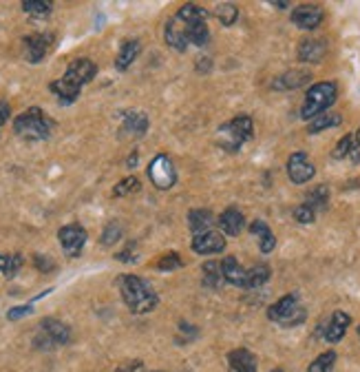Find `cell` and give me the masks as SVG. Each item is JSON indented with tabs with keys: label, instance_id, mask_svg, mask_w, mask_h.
<instances>
[{
	"label": "cell",
	"instance_id": "32",
	"mask_svg": "<svg viewBox=\"0 0 360 372\" xmlns=\"http://www.w3.org/2000/svg\"><path fill=\"white\" fill-rule=\"evenodd\" d=\"M334 364H336V352L334 350H327L323 355H318L314 362L307 368V372H331L334 370Z\"/></svg>",
	"mask_w": 360,
	"mask_h": 372
},
{
	"label": "cell",
	"instance_id": "35",
	"mask_svg": "<svg viewBox=\"0 0 360 372\" xmlns=\"http://www.w3.org/2000/svg\"><path fill=\"white\" fill-rule=\"evenodd\" d=\"M51 7L54 3H49V0H24L22 3V9L27 11L31 16H49L51 14Z\"/></svg>",
	"mask_w": 360,
	"mask_h": 372
},
{
	"label": "cell",
	"instance_id": "41",
	"mask_svg": "<svg viewBox=\"0 0 360 372\" xmlns=\"http://www.w3.org/2000/svg\"><path fill=\"white\" fill-rule=\"evenodd\" d=\"M33 264L38 271H42V273H51V271H56V262L49 258V255H33Z\"/></svg>",
	"mask_w": 360,
	"mask_h": 372
},
{
	"label": "cell",
	"instance_id": "19",
	"mask_svg": "<svg viewBox=\"0 0 360 372\" xmlns=\"http://www.w3.org/2000/svg\"><path fill=\"white\" fill-rule=\"evenodd\" d=\"M230 372H256V359L250 350L239 348L228 355Z\"/></svg>",
	"mask_w": 360,
	"mask_h": 372
},
{
	"label": "cell",
	"instance_id": "3",
	"mask_svg": "<svg viewBox=\"0 0 360 372\" xmlns=\"http://www.w3.org/2000/svg\"><path fill=\"white\" fill-rule=\"evenodd\" d=\"M54 126H56L54 120L38 107L22 111L14 120V131L24 140H47L51 131H54Z\"/></svg>",
	"mask_w": 360,
	"mask_h": 372
},
{
	"label": "cell",
	"instance_id": "7",
	"mask_svg": "<svg viewBox=\"0 0 360 372\" xmlns=\"http://www.w3.org/2000/svg\"><path fill=\"white\" fill-rule=\"evenodd\" d=\"M58 239H60V246H62L64 255L75 260V258H80V253H82L84 244L88 239V233H86V228L80 226V224H67L58 230Z\"/></svg>",
	"mask_w": 360,
	"mask_h": 372
},
{
	"label": "cell",
	"instance_id": "28",
	"mask_svg": "<svg viewBox=\"0 0 360 372\" xmlns=\"http://www.w3.org/2000/svg\"><path fill=\"white\" fill-rule=\"evenodd\" d=\"M305 204H307V207H310L312 211H323V209H327V204H329V188H327L325 184H318L316 188H312L310 193H307Z\"/></svg>",
	"mask_w": 360,
	"mask_h": 372
},
{
	"label": "cell",
	"instance_id": "4",
	"mask_svg": "<svg viewBox=\"0 0 360 372\" xmlns=\"http://www.w3.org/2000/svg\"><path fill=\"white\" fill-rule=\"evenodd\" d=\"M267 317L276 322L283 328H292V326H299L305 322V308L301 306V297L297 292H290L285 297H281L276 304H272L267 308Z\"/></svg>",
	"mask_w": 360,
	"mask_h": 372
},
{
	"label": "cell",
	"instance_id": "9",
	"mask_svg": "<svg viewBox=\"0 0 360 372\" xmlns=\"http://www.w3.org/2000/svg\"><path fill=\"white\" fill-rule=\"evenodd\" d=\"M97 73V67L93 60L88 58H75L71 65L67 67V71H64L62 78L67 80L69 84H73L75 89H82L84 84H88Z\"/></svg>",
	"mask_w": 360,
	"mask_h": 372
},
{
	"label": "cell",
	"instance_id": "1",
	"mask_svg": "<svg viewBox=\"0 0 360 372\" xmlns=\"http://www.w3.org/2000/svg\"><path fill=\"white\" fill-rule=\"evenodd\" d=\"M118 286L122 292V299L128 306V311L133 315H146L157 308V292L152 290V286L146 279H141L137 275H122L118 279Z\"/></svg>",
	"mask_w": 360,
	"mask_h": 372
},
{
	"label": "cell",
	"instance_id": "43",
	"mask_svg": "<svg viewBox=\"0 0 360 372\" xmlns=\"http://www.w3.org/2000/svg\"><path fill=\"white\" fill-rule=\"evenodd\" d=\"M350 160L354 164L360 162V129H356L354 133V140H352V151H350Z\"/></svg>",
	"mask_w": 360,
	"mask_h": 372
},
{
	"label": "cell",
	"instance_id": "31",
	"mask_svg": "<svg viewBox=\"0 0 360 372\" xmlns=\"http://www.w3.org/2000/svg\"><path fill=\"white\" fill-rule=\"evenodd\" d=\"M224 275H221V264L217 262H208L203 264V284L208 288H219L224 284Z\"/></svg>",
	"mask_w": 360,
	"mask_h": 372
},
{
	"label": "cell",
	"instance_id": "22",
	"mask_svg": "<svg viewBox=\"0 0 360 372\" xmlns=\"http://www.w3.org/2000/svg\"><path fill=\"white\" fill-rule=\"evenodd\" d=\"M49 89H51V94L58 98L60 105H73V102L80 98V91H82V89H75L73 84H69L64 78L54 80V82L49 84Z\"/></svg>",
	"mask_w": 360,
	"mask_h": 372
},
{
	"label": "cell",
	"instance_id": "13",
	"mask_svg": "<svg viewBox=\"0 0 360 372\" xmlns=\"http://www.w3.org/2000/svg\"><path fill=\"white\" fill-rule=\"evenodd\" d=\"M224 248H226V239L217 230H208V233L192 237V251L199 255H217V253H224Z\"/></svg>",
	"mask_w": 360,
	"mask_h": 372
},
{
	"label": "cell",
	"instance_id": "45",
	"mask_svg": "<svg viewBox=\"0 0 360 372\" xmlns=\"http://www.w3.org/2000/svg\"><path fill=\"white\" fill-rule=\"evenodd\" d=\"M9 115H11V109H9V105H7V102H0V126H3V124H7Z\"/></svg>",
	"mask_w": 360,
	"mask_h": 372
},
{
	"label": "cell",
	"instance_id": "6",
	"mask_svg": "<svg viewBox=\"0 0 360 372\" xmlns=\"http://www.w3.org/2000/svg\"><path fill=\"white\" fill-rule=\"evenodd\" d=\"M252 131H254V124L250 115H237L235 120L219 126V142L226 151L237 153L252 137Z\"/></svg>",
	"mask_w": 360,
	"mask_h": 372
},
{
	"label": "cell",
	"instance_id": "37",
	"mask_svg": "<svg viewBox=\"0 0 360 372\" xmlns=\"http://www.w3.org/2000/svg\"><path fill=\"white\" fill-rule=\"evenodd\" d=\"M122 239V224L120 222H109L104 233H102V246H113V244H118Z\"/></svg>",
	"mask_w": 360,
	"mask_h": 372
},
{
	"label": "cell",
	"instance_id": "42",
	"mask_svg": "<svg viewBox=\"0 0 360 372\" xmlns=\"http://www.w3.org/2000/svg\"><path fill=\"white\" fill-rule=\"evenodd\" d=\"M31 304H27V306H16V308H11V311L7 313V319L9 322H16V319H20V317H27V315H31Z\"/></svg>",
	"mask_w": 360,
	"mask_h": 372
},
{
	"label": "cell",
	"instance_id": "23",
	"mask_svg": "<svg viewBox=\"0 0 360 372\" xmlns=\"http://www.w3.org/2000/svg\"><path fill=\"white\" fill-rule=\"evenodd\" d=\"M250 233L252 235H259V248L261 253H272L276 248V237L272 235V230H269V226L263 222V220H254L250 224Z\"/></svg>",
	"mask_w": 360,
	"mask_h": 372
},
{
	"label": "cell",
	"instance_id": "44",
	"mask_svg": "<svg viewBox=\"0 0 360 372\" xmlns=\"http://www.w3.org/2000/svg\"><path fill=\"white\" fill-rule=\"evenodd\" d=\"M133 251H135V244H128L126 251H122V253L115 255V260H120V262H133V260H135V258H133Z\"/></svg>",
	"mask_w": 360,
	"mask_h": 372
},
{
	"label": "cell",
	"instance_id": "24",
	"mask_svg": "<svg viewBox=\"0 0 360 372\" xmlns=\"http://www.w3.org/2000/svg\"><path fill=\"white\" fill-rule=\"evenodd\" d=\"M184 24H186V38H188L190 45L203 47L205 43H208L210 31H208L205 20H192V22H184Z\"/></svg>",
	"mask_w": 360,
	"mask_h": 372
},
{
	"label": "cell",
	"instance_id": "20",
	"mask_svg": "<svg viewBox=\"0 0 360 372\" xmlns=\"http://www.w3.org/2000/svg\"><path fill=\"white\" fill-rule=\"evenodd\" d=\"M219 226H221V230L226 235H239L241 230H243V226H246V220H243V213L239 211V209H235V207H230L228 211H224L221 213V217H219Z\"/></svg>",
	"mask_w": 360,
	"mask_h": 372
},
{
	"label": "cell",
	"instance_id": "16",
	"mask_svg": "<svg viewBox=\"0 0 360 372\" xmlns=\"http://www.w3.org/2000/svg\"><path fill=\"white\" fill-rule=\"evenodd\" d=\"M221 275H224V279L228 281V284L246 288L248 271H246V268H243L239 262H237L235 255H228V258L221 262Z\"/></svg>",
	"mask_w": 360,
	"mask_h": 372
},
{
	"label": "cell",
	"instance_id": "50",
	"mask_svg": "<svg viewBox=\"0 0 360 372\" xmlns=\"http://www.w3.org/2000/svg\"><path fill=\"white\" fill-rule=\"evenodd\" d=\"M152 372H159V370H152Z\"/></svg>",
	"mask_w": 360,
	"mask_h": 372
},
{
	"label": "cell",
	"instance_id": "12",
	"mask_svg": "<svg viewBox=\"0 0 360 372\" xmlns=\"http://www.w3.org/2000/svg\"><path fill=\"white\" fill-rule=\"evenodd\" d=\"M292 22L297 24L299 29L312 31L323 22V9L318 5H299L292 9Z\"/></svg>",
	"mask_w": 360,
	"mask_h": 372
},
{
	"label": "cell",
	"instance_id": "25",
	"mask_svg": "<svg viewBox=\"0 0 360 372\" xmlns=\"http://www.w3.org/2000/svg\"><path fill=\"white\" fill-rule=\"evenodd\" d=\"M188 226L195 235L201 233H208L210 226H212V213L205 211V209H197V211H190L188 213Z\"/></svg>",
	"mask_w": 360,
	"mask_h": 372
},
{
	"label": "cell",
	"instance_id": "36",
	"mask_svg": "<svg viewBox=\"0 0 360 372\" xmlns=\"http://www.w3.org/2000/svg\"><path fill=\"white\" fill-rule=\"evenodd\" d=\"M139 179L135 177V175H131V177H124L122 182L113 188V195L115 198H126V195H131V193H137L139 191Z\"/></svg>",
	"mask_w": 360,
	"mask_h": 372
},
{
	"label": "cell",
	"instance_id": "38",
	"mask_svg": "<svg viewBox=\"0 0 360 372\" xmlns=\"http://www.w3.org/2000/svg\"><path fill=\"white\" fill-rule=\"evenodd\" d=\"M352 140H354V133L350 135H345L341 142L334 147V153H331V158L334 160H345V158H350V151H352Z\"/></svg>",
	"mask_w": 360,
	"mask_h": 372
},
{
	"label": "cell",
	"instance_id": "40",
	"mask_svg": "<svg viewBox=\"0 0 360 372\" xmlns=\"http://www.w3.org/2000/svg\"><path fill=\"white\" fill-rule=\"evenodd\" d=\"M157 268L159 271H175V268H182V258H179L177 253H169L157 262Z\"/></svg>",
	"mask_w": 360,
	"mask_h": 372
},
{
	"label": "cell",
	"instance_id": "48",
	"mask_svg": "<svg viewBox=\"0 0 360 372\" xmlns=\"http://www.w3.org/2000/svg\"><path fill=\"white\" fill-rule=\"evenodd\" d=\"M272 372H283V370H281V368H276V370H272Z\"/></svg>",
	"mask_w": 360,
	"mask_h": 372
},
{
	"label": "cell",
	"instance_id": "5",
	"mask_svg": "<svg viewBox=\"0 0 360 372\" xmlns=\"http://www.w3.org/2000/svg\"><path fill=\"white\" fill-rule=\"evenodd\" d=\"M69 341H71V328L54 317L42 319L33 337V345L38 350H54L58 345H67Z\"/></svg>",
	"mask_w": 360,
	"mask_h": 372
},
{
	"label": "cell",
	"instance_id": "34",
	"mask_svg": "<svg viewBox=\"0 0 360 372\" xmlns=\"http://www.w3.org/2000/svg\"><path fill=\"white\" fill-rule=\"evenodd\" d=\"M217 18H219V22L224 24V27H233V24L237 22V18H239L237 5H233V3L219 5V7H217Z\"/></svg>",
	"mask_w": 360,
	"mask_h": 372
},
{
	"label": "cell",
	"instance_id": "47",
	"mask_svg": "<svg viewBox=\"0 0 360 372\" xmlns=\"http://www.w3.org/2000/svg\"><path fill=\"white\" fill-rule=\"evenodd\" d=\"M274 7H281V9H285L288 7V3H272Z\"/></svg>",
	"mask_w": 360,
	"mask_h": 372
},
{
	"label": "cell",
	"instance_id": "26",
	"mask_svg": "<svg viewBox=\"0 0 360 372\" xmlns=\"http://www.w3.org/2000/svg\"><path fill=\"white\" fill-rule=\"evenodd\" d=\"M310 71H301V69H294V71H288L283 73L281 78H276V82L272 84L274 89H299L303 87L305 82H310Z\"/></svg>",
	"mask_w": 360,
	"mask_h": 372
},
{
	"label": "cell",
	"instance_id": "21",
	"mask_svg": "<svg viewBox=\"0 0 360 372\" xmlns=\"http://www.w3.org/2000/svg\"><path fill=\"white\" fill-rule=\"evenodd\" d=\"M139 51H141V43L139 40H126L122 47H120V54H118V58H115V69L118 71H126L128 67L133 65V62L137 60V56H139Z\"/></svg>",
	"mask_w": 360,
	"mask_h": 372
},
{
	"label": "cell",
	"instance_id": "11",
	"mask_svg": "<svg viewBox=\"0 0 360 372\" xmlns=\"http://www.w3.org/2000/svg\"><path fill=\"white\" fill-rule=\"evenodd\" d=\"M316 175L314 164L307 158V153L297 151L292 153L290 160H288V177L292 179L294 184H307L310 179Z\"/></svg>",
	"mask_w": 360,
	"mask_h": 372
},
{
	"label": "cell",
	"instance_id": "10",
	"mask_svg": "<svg viewBox=\"0 0 360 372\" xmlns=\"http://www.w3.org/2000/svg\"><path fill=\"white\" fill-rule=\"evenodd\" d=\"M54 34H31L22 38V47H24V58H27L31 65H38L47 54L49 49L54 47Z\"/></svg>",
	"mask_w": 360,
	"mask_h": 372
},
{
	"label": "cell",
	"instance_id": "30",
	"mask_svg": "<svg viewBox=\"0 0 360 372\" xmlns=\"http://www.w3.org/2000/svg\"><path fill=\"white\" fill-rule=\"evenodd\" d=\"M272 271H269L267 264H256L252 268H248V279H246V288H259L269 279Z\"/></svg>",
	"mask_w": 360,
	"mask_h": 372
},
{
	"label": "cell",
	"instance_id": "2",
	"mask_svg": "<svg viewBox=\"0 0 360 372\" xmlns=\"http://www.w3.org/2000/svg\"><path fill=\"white\" fill-rule=\"evenodd\" d=\"M338 98V87L336 82H316L307 89L305 94V102L301 107V118L312 122L314 118H318L320 113H325V109H329L334 102Z\"/></svg>",
	"mask_w": 360,
	"mask_h": 372
},
{
	"label": "cell",
	"instance_id": "33",
	"mask_svg": "<svg viewBox=\"0 0 360 372\" xmlns=\"http://www.w3.org/2000/svg\"><path fill=\"white\" fill-rule=\"evenodd\" d=\"M177 18L182 20V22H192V20H205L208 18V11L205 9H201L199 5H192V3H188V5H184L182 9H179V14H177Z\"/></svg>",
	"mask_w": 360,
	"mask_h": 372
},
{
	"label": "cell",
	"instance_id": "39",
	"mask_svg": "<svg viewBox=\"0 0 360 372\" xmlns=\"http://www.w3.org/2000/svg\"><path fill=\"white\" fill-rule=\"evenodd\" d=\"M294 220L299 224H312L316 220V211H312L307 204H301V207L294 209Z\"/></svg>",
	"mask_w": 360,
	"mask_h": 372
},
{
	"label": "cell",
	"instance_id": "29",
	"mask_svg": "<svg viewBox=\"0 0 360 372\" xmlns=\"http://www.w3.org/2000/svg\"><path fill=\"white\" fill-rule=\"evenodd\" d=\"M24 264V258L20 253H14V255H0V273H3L7 279L16 277L18 271Z\"/></svg>",
	"mask_w": 360,
	"mask_h": 372
},
{
	"label": "cell",
	"instance_id": "17",
	"mask_svg": "<svg viewBox=\"0 0 360 372\" xmlns=\"http://www.w3.org/2000/svg\"><path fill=\"white\" fill-rule=\"evenodd\" d=\"M164 38H166V43H169V47H173V49H177V51H186V47H188L186 24L179 20L177 16H175L173 20H169V24H166Z\"/></svg>",
	"mask_w": 360,
	"mask_h": 372
},
{
	"label": "cell",
	"instance_id": "18",
	"mask_svg": "<svg viewBox=\"0 0 360 372\" xmlns=\"http://www.w3.org/2000/svg\"><path fill=\"white\" fill-rule=\"evenodd\" d=\"M122 131L131 135H144L148 131V115L141 111H126L122 115Z\"/></svg>",
	"mask_w": 360,
	"mask_h": 372
},
{
	"label": "cell",
	"instance_id": "49",
	"mask_svg": "<svg viewBox=\"0 0 360 372\" xmlns=\"http://www.w3.org/2000/svg\"><path fill=\"white\" fill-rule=\"evenodd\" d=\"M358 337H360V326H358Z\"/></svg>",
	"mask_w": 360,
	"mask_h": 372
},
{
	"label": "cell",
	"instance_id": "46",
	"mask_svg": "<svg viewBox=\"0 0 360 372\" xmlns=\"http://www.w3.org/2000/svg\"><path fill=\"white\" fill-rule=\"evenodd\" d=\"M137 160H139V158H137V153H133V156L126 160V164H128V169H133V166L137 164Z\"/></svg>",
	"mask_w": 360,
	"mask_h": 372
},
{
	"label": "cell",
	"instance_id": "14",
	"mask_svg": "<svg viewBox=\"0 0 360 372\" xmlns=\"http://www.w3.org/2000/svg\"><path fill=\"white\" fill-rule=\"evenodd\" d=\"M350 324H352V317L347 315L345 311H336L329 317V322L323 326L325 341L327 343H338L345 337V332H347V328H350Z\"/></svg>",
	"mask_w": 360,
	"mask_h": 372
},
{
	"label": "cell",
	"instance_id": "15",
	"mask_svg": "<svg viewBox=\"0 0 360 372\" xmlns=\"http://www.w3.org/2000/svg\"><path fill=\"white\" fill-rule=\"evenodd\" d=\"M327 54V43L318 40V38H305L299 45V60L307 65H318Z\"/></svg>",
	"mask_w": 360,
	"mask_h": 372
},
{
	"label": "cell",
	"instance_id": "8",
	"mask_svg": "<svg viewBox=\"0 0 360 372\" xmlns=\"http://www.w3.org/2000/svg\"><path fill=\"white\" fill-rule=\"evenodd\" d=\"M148 177L150 182L155 184L159 191H169L175 186L177 182V173H175V166L171 162V158L166 156H157L148 164Z\"/></svg>",
	"mask_w": 360,
	"mask_h": 372
},
{
	"label": "cell",
	"instance_id": "27",
	"mask_svg": "<svg viewBox=\"0 0 360 372\" xmlns=\"http://www.w3.org/2000/svg\"><path fill=\"white\" fill-rule=\"evenodd\" d=\"M343 118L338 113H320L318 118H314L310 124H307V133L310 135H316L320 131H325V129H334V126H341Z\"/></svg>",
	"mask_w": 360,
	"mask_h": 372
}]
</instances>
